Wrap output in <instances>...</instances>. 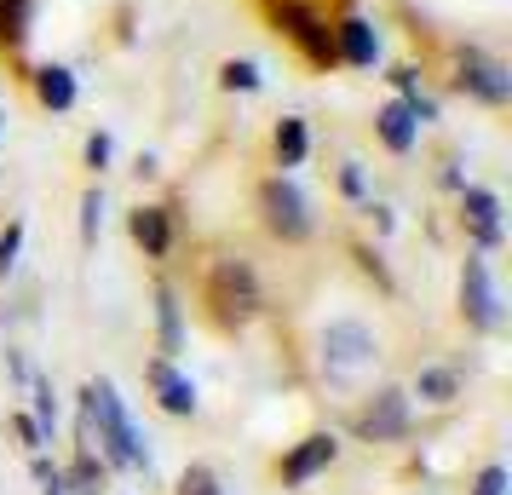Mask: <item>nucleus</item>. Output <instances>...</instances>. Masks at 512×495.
Instances as JSON below:
<instances>
[{"label": "nucleus", "instance_id": "f257e3e1", "mask_svg": "<svg viewBox=\"0 0 512 495\" xmlns=\"http://www.w3.org/2000/svg\"><path fill=\"white\" fill-rule=\"evenodd\" d=\"M87 415H93V438L104 444V455L116 467H144V438L133 432V421H127V409H121L110 380H93L87 386Z\"/></svg>", "mask_w": 512, "mask_h": 495}, {"label": "nucleus", "instance_id": "f03ea898", "mask_svg": "<svg viewBox=\"0 0 512 495\" xmlns=\"http://www.w3.org/2000/svg\"><path fill=\"white\" fill-rule=\"evenodd\" d=\"M374 357H380V346H374V334L363 323H328L323 329V375L328 380L369 375Z\"/></svg>", "mask_w": 512, "mask_h": 495}, {"label": "nucleus", "instance_id": "7ed1b4c3", "mask_svg": "<svg viewBox=\"0 0 512 495\" xmlns=\"http://www.w3.org/2000/svg\"><path fill=\"white\" fill-rule=\"evenodd\" d=\"M208 306L219 323H248L259 311V283L242 260H219L208 277Z\"/></svg>", "mask_w": 512, "mask_h": 495}, {"label": "nucleus", "instance_id": "20e7f679", "mask_svg": "<svg viewBox=\"0 0 512 495\" xmlns=\"http://www.w3.org/2000/svg\"><path fill=\"white\" fill-rule=\"evenodd\" d=\"M259 202H265V225L282 236V242H305L311 236V213H305V196L288 179H271V185L259 190Z\"/></svg>", "mask_w": 512, "mask_h": 495}, {"label": "nucleus", "instance_id": "39448f33", "mask_svg": "<svg viewBox=\"0 0 512 495\" xmlns=\"http://www.w3.org/2000/svg\"><path fill=\"white\" fill-rule=\"evenodd\" d=\"M461 317L472 329H501V300H495V283H489V265L484 260H466L461 265Z\"/></svg>", "mask_w": 512, "mask_h": 495}, {"label": "nucleus", "instance_id": "423d86ee", "mask_svg": "<svg viewBox=\"0 0 512 495\" xmlns=\"http://www.w3.org/2000/svg\"><path fill=\"white\" fill-rule=\"evenodd\" d=\"M455 87L472 98H484V104H507L512 98V75L507 64H495L484 52H461V64H455Z\"/></svg>", "mask_w": 512, "mask_h": 495}, {"label": "nucleus", "instance_id": "0eeeda50", "mask_svg": "<svg viewBox=\"0 0 512 495\" xmlns=\"http://www.w3.org/2000/svg\"><path fill=\"white\" fill-rule=\"evenodd\" d=\"M282 29H288V35L305 47V58H311V64H334V35H328V29L317 24L305 6H294V0H288V6H282Z\"/></svg>", "mask_w": 512, "mask_h": 495}, {"label": "nucleus", "instance_id": "6e6552de", "mask_svg": "<svg viewBox=\"0 0 512 495\" xmlns=\"http://www.w3.org/2000/svg\"><path fill=\"white\" fill-rule=\"evenodd\" d=\"M150 386H156V398H162V409L167 415H196V386H190L167 357H156L150 363Z\"/></svg>", "mask_w": 512, "mask_h": 495}, {"label": "nucleus", "instance_id": "1a4fd4ad", "mask_svg": "<svg viewBox=\"0 0 512 495\" xmlns=\"http://www.w3.org/2000/svg\"><path fill=\"white\" fill-rule=\"evenodd\" d=\"M334 58H346V64H357V70H374V58H380V35H374L369 18H346V24H340Z\"/></svg>", "mask_w": 512, "mask_h": 495}, {"label": "nucleus", "instance_id": "9d476101", "mask_svg": "<svg viewBox=\"0 0 512 495\" xmlns=\"http://www.w3.org/2000/svg\"><path fill=\"white\" fill-rule=\"evenodd\" d=\"M403 426H409V398H403V392H380V398H374V409L363 415V432H369L374 444L403 438Z\"/></svg>", "mask_w": 512, "mask_h": 495}, {"label": "nucleus", "instance_id": "9b49d317", "mask_svg": "<svg viewBox=\"0 0 512 495\" xmlns=\"http://www.w3.org/2000/svg\"><path fill=\"white\" fill-rule=\"evenodd\" d=\"M328 461H334V438H323V432H317V438H305V444L282 461V478H288V484H305V478H317Z\"/></svg>", "mask_w": 512, "mask_h": 495}, {"label": "nucleus", "instance_id": "f8f14e48", "mask_svg": "<svg viewBox=\"0 0 512 495\" xmlns=\"http://www.w3.org/2000/svg\"><path fill=\"white\" fill-rule=\"evenodd\" d=\"M461 208H466V225L478 231V242H484V248H495V242H501V202H495L489 190H466Z\"/></svg>", "mask_w": 512, "mask_h": 495}, {"label": "nucleus", "instance_id": "ddd939ff", "mask_svg": "<svg viewBox=\"0 0 512 495\" xmlns=\"http://www.w3.org/2000/svg\"><path fill=\"white\" fill-rule=\"evenodd\" d=\"M374 127H380V139L392 144V150H409L415 144V133H420V121H415V110L403 104V98H392L380 116H374Z\"/></svg>", "mask_w": 512, "mask_h": 495}, {"label": "nucleus", "instance_id": "4468645a", "mask_svg": "<svg viewBox=\"0 0 512 495\" xmlns=\"http://www.w3.org/2000/svg\"><path fill=\"white\" fill-rule=\"evenodd\" d=\"M35 93H41L47 110H70L75 104V75L64 70V64H41V70H35Z\"/></svg>", "mask_w": 512, "mask_h": 495}, {"label": "nucleus", "instance_id": "2eb2a0df", "mask_svg": "<svg viewBox=\"0 0 512 495\" xmlns=\"http://www.w3.org/2000/svg\"><path fill=\"white\" fill-rule=\"evenodd\" d=\"M133 242H139L144 254H156V260H162V254H167V213L162 208H139V213H133Z\"/></svg>", "mask_w": 512, "mask_h": 495}, {"label": "nucleus", "instance_id": "dca6fc26", "mask_svg": "<svg viewBox=\"0 0 512 495\" xmlns=\"http://www.w3.org/2000/svg\"><path fill=\"white\" fill-rule=\"evenodd\" d=\"M305 150H311V139H305V121L300 116H282V127H277V162L282 167H300Z\"/></svg>", "mask_w": 512, "mask_h": 495}, {"label": "nucleus", "instance_id": "f3484780", "mask_svg": "<svg viewBox=\"0 0 512 495\" xmlns=\"http://www.w3.org/2000/svg\"><path fill=\"white\" fill-rule=\"evenodd\" d=\"M29 18H35V0H0V41L18 47L29 35Z\"/></svg>", "mask_w": 512, "mask_h": 495}, {"label": "nucleus", "instance_id": "a211bd4d", "mask_svg": "<svg viewBox=\"0 0 512 495\" xmlns=\"http://www.w3.org/2000/svg\"><path fill=\"white\" fill-rule=\"evenodd\" d=\"M58 484H64L70 495H98L104 490V467H98L93 455H81V461L70 467V478H58Z\"/></svg>", "mask_w": 512, "mask_h": 495}, {"label": "nucleus", "instance_id": "6ab92c4d", "mask_svg": "<svg viewBox=\"0 0 512 495\" xmlns=\"http://www.w3.org/2000/svg\"><path fill=\"white\" fill-rule=\"evenodd\" d=\"M415 392L426 403H449L455 392H461V380L449 375V369H420V380H415Z\"/></svg>", "mask_w": 512, "mask_h": 495}, {"label": "nucleus", "instance_id": "aec40b11", "mask_svg": "<svg viewBox=\"0 0 512 495\" xmlns=\"http://www.w3.org/2000/svg\"><path fill=\"white\" fill-rule=\"evenodd\" d=\"M219 81H225L231 93H254V87H259V64H254V58H231V64L219 70Z\"/></svg>", "mask_w": 512, "mask_h": 495}, {"label": "nucleus", "instance_id": "412c9836", "mask_svg": "<svg viewBox=\"0 0 512 495\" xmlns=\"http://www.w3.org/2000/svg\"><path fill=\"white\" fill-rule=\"evenodd\" d=\"M156 317H162V352H179V340H185V334H179V306H173V294H156Z\"/></svg>", "mask_w": 512, "mask_h": 495}, {"label": "nucleus", "instance_id": "4be33fe9", "mask_svg": "<svg viewBox=\"0 0 512 495\" xmlns=\"http://www.w3.org/2000/svg\"><path fill=\"white\" fill-rule=\"evenodd\" d=\"M98 225H104V196L87 190L81 196V242H98Z\"/></svg>", "mask_w": 512, "mask_h": 495}, {"label": "nucleus", "instance_id": "5701e85b", "mask_svg": "<svg viewBox=\"0 0 512 495\" xmlns=\"http://www.w3.org/2000/svg\"><path fill=\"white\" fill-rule=\"evenodd\" d=\"M18 248H24V225H6V231H0V277L18 265Z\"/></svg>", "mask_w": 512, "mask_h": 495}, {"label": "nucleus", "instance_id": "b1692460", "mask_svg": "<svg viewBox=\"0 0 512 495\" xmlns=\"http://www.w3.org/2000/svg\"><path fill=\"white\" fill-rule=\"evenodd\" d=\"M472 495H507V467H484L478 472V490Z\"/></svg>", "mask_w": 512, "mask_h": 495}, {"label": "nucleus", "instance_id": "393cba45", "mask_svg": "<svg viewBox=\"0 0 512 495\" xmlns=\"http://www.w3.org/2000/svg\"><path fill=\"white\" fill-rule=\"evenodd\" d=\"M185 495H219V490H213V472H202V467L185 472Z\"/></svg>", "mask_w": 512, "mask_h": 495}, {"label": "nucleus", "instance_id": "a878e982", "mask_svg": "<svg viewBox=\"0 0 512 495\" xmlns=\"http://www.w3.org/2000/svg\"><path fill=\"white\" fill-rule=\"evenodd\" d=\"M87 162H93V167L110 162V139H104V133H93V139H87Z\"/></svg>", "mask_w": 512, "mask_h": 495}, {"label": "nucleus", "instance_id": "bb28decb", "mask_svg": "<svg viewBox=\"0 0 512 495\" xmlns=\"http://www.w3.org/2000/svg\"><path fill=\"white\" fill-rule=\"evenodd\" d=\"M18 438H24L29 449H41V444H47V438H41V426L29 421V415H18Z\"/></svg>", "mask_w": 512, "mask_h": 495}, {"label": "nucleus", "instance_id": "cd10ccee", "mask_svg": "<svg viewBox=\"0 0 512 495\" xmlns=\"http://www.w3.org/2000/svg\"><path fill=\"white\" fill-rule=\"evenodd\" d=\"M340 185H346V190H351V196H363V167L351 162V167H346V173H340Z\"/></svg>", "mask_w": 512, "mask_h": 495}, {"label": "nucleus", "instance_id": "c85d7f7f", "mask_svg": "<svg viewBox=\"0 0 512 495\" xmlns=\"http://www.w3.org/2000/svg\"><path fill=\"white\" fill-rule=\"evenodd\" d=\"M0 127H6V116H0Z\"/></svg>", "mask_w": 512, "mask_h": 495}]
</instances>
